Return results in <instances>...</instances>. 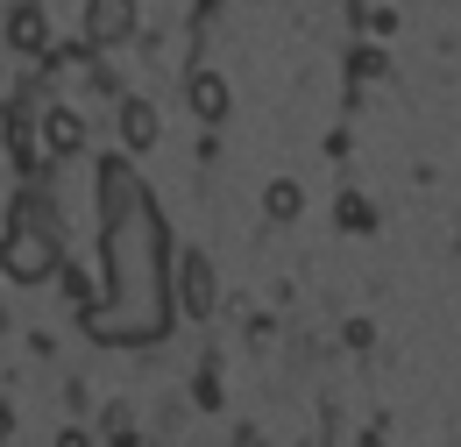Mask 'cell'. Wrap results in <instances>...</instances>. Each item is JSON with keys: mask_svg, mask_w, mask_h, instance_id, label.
Here are the masks:
<instances>
[{"mask_svg": "<svg viewBox=\"0 0 461 447\" xmlns=\"http://www.w3.org/2000/svg\"><path fill=\"white\" fill-rule=\"evenodd\" d=\"M100 214H107V298L86 313V334L157 341L171 327V242L121 157L100 164Z\"/></svg>", "mask_w": 461, "mask_h": 447, "instance_id": "cell-1", "label": "cell"}, {"mask_svg": "<svg viewBox=\"0 0 461 447\" xmlns=\"http://www.w3.org/2000/svg\"><path fill=\"white\" fill-rule=\"evenodd\" d=\"M36 206H22V221L7 227V242H0V270L14 284H43V278H58L64 270V249H58V234L43 221H29Z\"/></svg>", "mask_w": 461, "mask_h": 447, "instance_id": "cell-2", "label": "cell"}, {"mask_svg": "<svg viewBox=\"0 0 461 447\" xmlns=\"http://www.w3.org/2000/svg\"><path fill=\"white\" fill-rule=\"evenodd\" d=\"M171 306H185L192 320H206L213 313V263L192 249L185 263H171Z\"/></svg>", "mask_w": 461, "mask_h": 447, "instance_id": "cell-3", "label": "cell"}, {"mask_svg": "<svg viewBox=\"0 0 461 447\" xmlns=\"http://www.w3.org/2000/svg\"><path fill=\"white\" fill-rule=\"evenodd\" d=\"M135 36V0H86V43L93 50H121Z\"/></svg>", "mask_w": 461, "mask_h": 447, "instance_id": "cell-4", "label": "cell"}, {"mask_svg": "<svg viewBox=\"0 0 461 447\" xmlns=\"http://www.w3.org/2000/svg\"><path fill=\"white\" fill-rule=\"evenodd\" d=\"M43 157H50V164L86 157V121H78L71 107H50V114H43Z\"/></svg>", "mask_w": 461, "mask_h": 447, "instance_id": "cell-5", "label": "cell"}, {"mask_svg": "<svg viewBox=\"0 0 461 447\" xmlns=\"http://www.w3.org/2000/svg\"><path fill=\"white\" fill-rule=\"evenodd\" d=\"M7 50L14 57H43L50 50V22H43L36 0H14V14H7Z\"/></svg>", "mask_w": 461, "mask_h": 447, "instance_id": "cell-6", "label": "cell"}, {"mask_svg": "<svg viewBox=\"0 0 461 447\" xmlns=\"http://www.w3.org/2000/svg\"><path fill=\"white\" fill-rule=\"evenodd\" d=\"M185 107L199 114V121H228V107H234L228 78H221V71H192V78H185Z\"/></svg>", "mask_w": 461, "mask_h": 447, "instance_id": "cell-7", "label": "cell"}, {"mask_svg": "<svg viewBox=\"0 0 461 447\" xmlns=\"http://www.w3.org/2000/svg\"><path fill=\"white\" fill-rule=\"evenodd\" d=\"M121 142H128V157L157 150V107L149 100H121Z\"/></svg>", "mask_w": 461, "mask_h": 447, "instance_id": "cell-8", "label": "cell"}, {"mask_svg": "<svg viewBox=\"0 0 461 447\" xmlns=\"http://www.w3.org/2000/svg\"><path fill=\"white\" fill-rule=\"evenodd\" d=\"M263 214H270V221H298V214H305V185H298V178H270Z\"/></svg>", "mask_w": 461, "mask_h": 447, "instance_id": "cell-9", "label": "cell"}, {"mask_svg": "<svg viewBox=\"0 0 461 447\" xmlns=\"http://www.w3.org/2000/svg\"><path fill=\"white\" fill-rule=\"evenodd\" d=\"M334 221H341V234H369V227H376V206H369L362 192H341V214H334Z\"/></svg>", "mask_w": 461, "mask_h": 447, "instance_id": "cell-10", "label": "cell"}, {"mask_svg": "<svg viewBox=\"0 0 461 447\" xmlns=\"http://www.w3.org/2000/svg\"><path fill=\"white\" fill-rule=\"evenodd\" d=\"M355 71H362V78H384V71H391V57H384V50H355Z\"/></svg>", "mask_w": 461, "mask_h": 447, "instance_id": "cell-11", "label": "cell"}, {"mask_svg": "<svg viewBox=\"0 0 461 447\" xmlns=\"http://www.w3.org/2000/svg\"><path fill=\"white\" fill-rule=\"evenodd\" d=\"M58 447H93V433H78V426H64V433H58Z\"/></svg>", "mask_w": 461, "mask_h": 447, "instance_id": "cell-12", "label": "cell"}]
</instances>
